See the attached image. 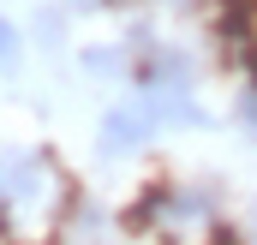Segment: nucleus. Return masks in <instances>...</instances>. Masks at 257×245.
<instances>
[{
  "mask_svg": "<svg viewBox=\"0 0 257 245\" xmlns=\"http://www.w3.org/2000/svg\"><path fill=\"white\" fill-rule=\"evenodd\" d=\"M0 209H12L24 227L30 221H54L60 209H72V185H66L60 162L48 150H6L0 156Z\"/></svg>",
  "mask_w": 257,
  "mask_h": 245,
  "instance_id": "1",
  "label": "nucleus"
},
{
  "mask_svg": "<svg viewBox=\"0 0 257 245\" xmlns=\"http://www.w3.org/2000/svg\"><path fill=\"white\" fill-rule=\"evenodd\" d=\"M156 108L144 102V96H126V102H114L108 114H102V132H96V156L102 162H126L132 150H144L150 144V132H156Z\"/></svg>",
  "mask_w": 257,
  "mask_h": 245,
  "instance_id": "2",
  "label": "nucleus"
},
{
  "mask_svg": "<svg viewBox=\"0 0 257 245\" xmlns=\"http://www.w3.org/2000/svg\"><path fill=\"white\" fill-rule=\"evenodd\" d=\"M30 42H36V48H48V54L66 48V12H60V6H42V12L30 18Z\"/></svg>",
  "mask_w": 257,
  "mask_h": 245,
  "instance_id": "3",
  "label": "nucleus"
},
{
  "mask_svg": "<svg viewBox=\"0 0 257 245\" xmlns=\"http://www.w3.org/2000/svg\"><path fill=\"white\" fill-rule=\"evenodd\" d=\"M24 30L12 24V18H0V78H18V66H24Z\"/></svg>",
  "mask_w": 257,
  "mask_h": 245,
  "instance_id": "4",
  "label": "nucleus"
},
{
  "mask_svg": "<svg viewBox=\"0 0 257 245\" xmlns=\"http://www.w3.org/2000/svg\"><path fill=\"white\" fill-rule=\"evenodd\" d=\"M132 48H84V72H102V78H120L126 72Z\"/></svg>",
  "mask_w": 257,
  "mask_h": 245,
  "instance_id": "5",
  "label": "nucleus"
},
{
  "mask_svg": "<svg viewBox=\"0 0 257 245\" xmlns=\"http://www.w3.org/2000/svg\"><path fill=\"white\" fill-rule=\"evenodd\" d=\"M66 6H72V12H102L108 0H66Z\"/></svg>",
  "mask_w": 257,
  "mask_h": 245,
  "instance_id": "6",
  "label": "nucleus"
},
{
  "mask_svg": "<svg viewBox=\"0 0 257 245\" xmlns=\"http://www.w3.org/2000/svg\"><path fill=\"white\" fill-rule=\"evenodd\" d=\"M245 227H251V239H257V197H251V215H245Z\"/></svg>",
  "mask_w": 257,
  "mask_h": 245,
  "instance_id": "7",
  "label": "nucleus"
}]
</instances>
